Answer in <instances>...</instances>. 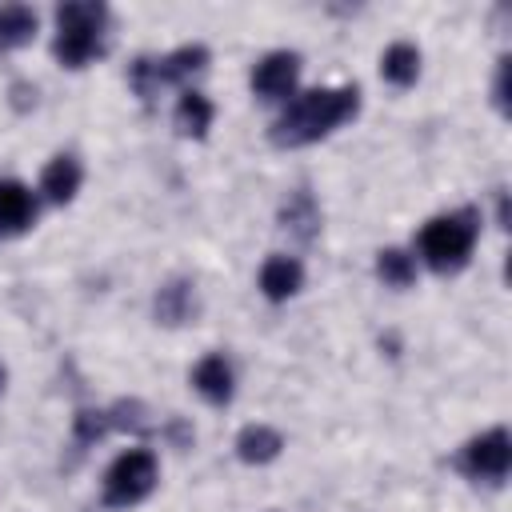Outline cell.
I'll use <instances>...</instances> for the list:
<instances>
[{
	"label": "cell",
	"instance_id": "obj_20",
	"mask_svg": "<svg viewBox=\"0 0 512 512\" xmlns=\"http://www.w3.org/2000/svg\"><path fill=\"white\" fill-rule=\"evenodd\" d=\"M144 404L140 400H116L112 412H108V424L112 428H132V432H148V420H144Z\"/></svg>",
	"mask_w": 512,
	"mask_h": 512
},
{
	"label": "cell",
	"instance_id": "obj_18",
	"mask_svg": "<svg viewBox=\"0 0 512 512\" xmlns=\"http://www.w3.org/2000/svg\"><path fill=\"white\" fill-rule=\"evenodd\" d=\"M376 276L392 288H408L416 280V260L404 248H380L376 252Z\"/></svg>",
	"mask_w": 512,
	"mask_h": 512
},
{
	"label": "cell",
	"instance_id": "obj_14",
	"mask_svg": "<svg viewBox=\"0 0 512 512\" xmlns=\"http://www.w3.org/2000/svg\"><path fill=\"white\" fill-rule=\"evenodd\" d=\"M280 448H284V436L276 428H268V424H248L236 436V456L244 464H268V460L280 456Z\"/></svg>",
	"mask_w": 512,
	"mask_h": 512
},
{
	"label": "cell",
	"instance_id": "obj_11",
	"mask_svg": "<svg viewBox=\"0 0 512 512\" xmlns=\"http://www.w3.org/2000/svg\"><path fill=\"white\" fill-rule=\"evenodd\" d=\"M36 220V200L20 180H0V232H28Z\"/></svg>",
	"mask_w": 512,
	"mask_h": 512
},
{
	"label": "cell",
	"instance_id": "obj_22",
	"mask_svg": "<svg viewBox=\"0 0 512 512\" xmlns=\"http://www.w3.org/2000/svg\"><path fill=\"white\" fill-rule=\"evenodd\" d=\"M496 220H500V228H508V196L500 192V200H496Z\"/></svg>",
	"mask_w": 512,
	"mask_h": 512
},
{
	"label": "cell",
	"instance_id": "obj_9",
	"mask_svg": "<svg viewBox=\"0 0 512 512\" xmlns=\"http://www.w3.org/2000/svg\"><path fill=\"white\" fill-rule=\"evenodd\" d=\"M300 288H304V268H300L296 256H268V260H264V268H260V292H264L272 304L296 296Z\"/></svg>",
	"mask_w": 512,
	"mask_h": 512
},
{
	"label": "cell",
	"instance_id": "obj_4",
	"mask_svg": "<svg viewBox=\"0 0 512 512\" xmlns=\"http://www.w3.org/2000/svg\"><path fill=\"white\" fill-rule=\"evenodd\" d=\"M204 68H208V48H204V44H184V48L160 56V60L136 56L132 68H128V80H132L136 96L152 100L164 84H184L188 76H196V72H204Z\"/></svg>",
	"mask_w": 512,
	"mask_h": 512
},
{
	"label": "cell",
	"instance_id": "obj_19",
	"mask_svg": "<svg viewBox=\"0 0 512 512\" xmlns=\"http://www.w3.org/2000/svg\"><path fill=\"white\" fill-rule=\"evenodd\" d=\"M108 428H112V424H108V412L80 408V412L72 416V436H76V444H80V448H84V444H92V440H100Z\"/></svg>",
	"mask_w": 512,
	"mask_h": 512
},
{
	"label": "cell",
	"instance_id": "obj_17",
	"mask_svg": "<svg viewBox=\"0 0 512 512\" xmlns=\"http://www.w3.org/2000/svg\"><path fill=\"white\" fill-rule=\"evenodd\" d=\"M36 36V12L28 4H0V52L24 48Z\"/></svg>",
	"mask_w": 512,
	"mask_h": 512
},
{
	"label": "cell",
	"instance_id": "obj_23",
	"mask_svg": "<svg viewBox=\"0 0 512 512\" xmlns=\"http://www.w3.org/2000/svg\"><path fill=\"white\" fill-rule=\"evenodd\" d=\"M4 384H8V368L0 364V392H4Z\"/></svg>",
	"mask_w": 512,
	"mask_h": 512
},
{
	"label": "cell",
	"instance_id": "obj_21",
	"mask_svg": "<svg viewBox=\"0 0 512 512\" xmlns=\"http://www.w3.org/2000/svg\"><path fill=\"white\" fill-rule=\"evenodd\" d=\"M508 68H512V60L500 56L496 60V84H492V100H496L500 112H508Z\"/></svg>",
	"mask_w": 512,
	"mask_h": 512
},
{
	"label": "cell",
	"instance_id": "obj_13",
	"mask_svg": "<svg viewBox=\"0 0 512 512\" xmlns=\"http://www.w3.org/2000/svg\"><path fill=\"white\" fill-rule=\"evenodd\" d=\"M192 316H196V288L188 280H168L156 292V320L176 328V324H188Z\"/></svg>",
	"mask_w": 512,
	"mask_h": 512
},
{
	"label": "cell",
	"instance_id": "obj_10",
	"mask_svg": "<svg viewBox=\"0 0 512 512\" xmlns=\"http://www.w3.org/2000/svg\"><path fill=\"white\" fill-rule=\"evenodd\" d=\"M280 228H284L288 236H296L300 244H308V240L320 232V208H316V200H312L308 188L288 192V200L280 204Z\"/></svg>",
	"mask_w": 512,
	"mask_h": 512
},
{
	"label": "cell",
	"instance_id": "obj_8",
	"mask_svg": "<svg viewBox=\"0 0 512 512\" xmlns=\"http://www.w3.org/2000/svg\"><path fill=\"white\" fill-rule=\"evenodd\" d=\"M192 388H196L208 404H228V400H232V392H236L232 364H228L220 352H208V356L192 368Z\"/></svg>",
	"mask_w": 512,
	"mask_h": 512
},
{
	"label": "cell",
	"instance_id": "obj_1",
	"mask_svg": "<svg viewBox=\"0 0 512 512\" xmlns=\"http://www.w3.org/2000/svg\"><path fill=\"white\" fill-rule=\"evenodd\" d=\"M360 108V88L344 84V88H312L300 92L268 128L276 148H304L324 140L328 132H336L344 120H352Z\"/></svg>",
	"mask_w": 512,
	"mask_h": 512
},
{
	"label": "cell",
	"instance_id": "obj_16",
	"mask_svg": "<svg viewBox=\"0 0 512 512\" xmlns=\"http://www.w3.org/2000/svg\"><path fill=\"white\" fill-rule=\"evenodd\" d=\"M380 76L388 84H396V88L416 84V76H420V48L416 44H404V40L388 44L384 56H380Z\"/></svg>",
	"mask_w": 512,
	"mask_h": 512
},
{
	"label": "cell",
	"instance_id": "obj_12",
	"mask_svg": "<svg viewBox=\"0 0 512 512\" xmlns=\"http://www.w3.org/2000/svg\"><path fill=\"white\" fill-rule=\"evenodd\" d=\"M80 160L76 156H52L48 160V168H44V176H40V192L52 200V204H68L76 192H80Z\"/></svg>",
	"mask_w": 512,
	"mask_h": 512
},
{
	"label": "cell",
	"instance_id": "obj_15",
	"mask_svg": "<svg viewBox=\"0 0 512 512\" xmlns=\"http://www.w3.org/2000/svg\"><path fill=\"white\" fill-rule=\"evenodd\" d=\"M172 124H176L180 136H192V140L208 136V128H212V100H208L204 92H192V88H188V92L176 100Z\"/></svg>",
	"mask_w": 512,
	"mask_h": 512
},
{
	"label": "cell",
	"instance_id": "obj_3",
	"mask_svg": "<svg viewBox=\"0 0 512 512\" xmlns=\"http://www.w3.org/2000/svg\"><path fill=\"white\" fill-rule=\"evenodd\" d=\"M108 8L100 0H68L56 8V40L52 52L64 68H84L92 56L104 52Z\"/></svg>",
	"mask_w": 512,
	"mask_h": 512
},
{
	"label": "cell",
	"instance_id": "obj_7",
	"mask_svg": "<svg viewBox=\"0 0 512 512\" xmlns=\"http://www.w3.org/2000/svg\"><path fill=\"white\" fill-rule=\"evenodd\" d=\"M296 80H300V56H296V52H284V48L260 56L256 68H252V92L264 96V100H284V96H292Z\"/></svg>",
	"mask_w": 512,
	"mask_h": 512
},
{
	"label": "cell",
	"instance_id": "obj_5",
	"mask_svg": "<svg viewBox=\"0 0 512 512\" xmlns=\"http://www.w3.org/2000/svg\"><path fill=\"white\" fill-rule=\"evenodd\" d=\"M156 488V456L148 448L120 452L104 472V504L108 508H132Z\"/></svg>",
	"mask_w": 512,
	"mask_h": 512
},
{
	"label": "cell",
	"instance_id": "obj_6",
	"mask_svg": "<svg viewBox=\"0 0 512 512\" xmlns=\"http://www.w3.org/2000/svg\"><path fill=\"white\" fill-rule=\"evenodd\" d=\"M456 468L468 480H484V484H500L512 468V440L508 428H488L480 436H472L460 452H456Z\"/></svg>",
	"mask_w": 512,
	"mask_h": 512
},
{
	"label": "cell",
	"instance_id": "obj_2",
	"mask_svg": "<svg viewBox=\"0 0 512 512\" xmlns=\"http://www.w3.org/2000/svg\"><path fill=\"white\" fill-rule=\"evenodd\" d=\"M476 236H480V212L476 208H456V212H444V216H432L420 236H416V252L420 260L448 276V272H460L476 248Z\"/></svg>",
	"mask_w": 512,
	"mask_h": 512
}]
</instances>
